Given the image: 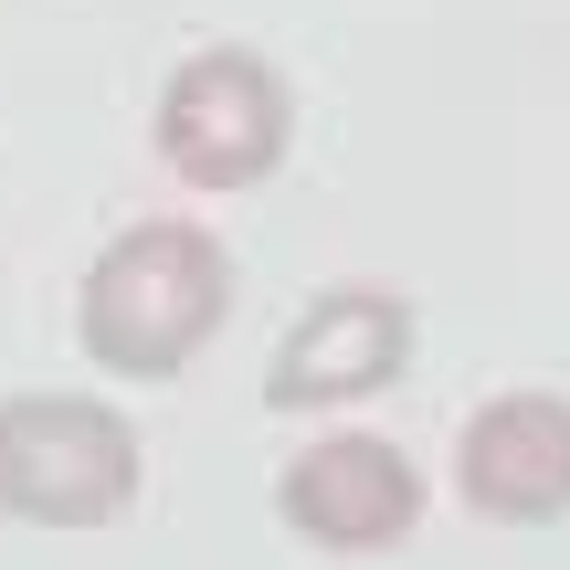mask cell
I'll return each mask as SVG.
<instances>
[{"instance_id": "6da1fadb", "label": "cell", "mask_w": 570, "mask_h": 570, "mask_svg": "<svg viewBox=\"0 0 570 570\" xmlns=\"http://www.w3.org/2000/svg\"><path fill=\"white\" fill-rule=\"evenodd\" d=\"M233 317V254L202 223H127L75 285V338L117 381H180Z\"/></svg>"}, {"instance_id": "7a4b0ae2", "label": "cell", "mask_w": 570, "mask_h": 570, "mask_svg": "<svg viewBox=\"0 0 570 570\" xmlns=\"http://www.w3.org/2000/svg\"><path fill=\"white\" fill-rule=\"evenodd\" d=\"M148 444L117 402H75V391H21L0 402V518L21 529H106L138 508Z\"/></svg>"}, {"instance_id": "3957f363", "label": "cell", "mask_w": 570, "mask_h": 570, "mask_svg": "<svg viewBox=\"0 0 570 570\" xmlns=\"http://www.w3.org/2000/svg\"><path fill=\"white\" fill-rule=\"evenodd\" d=\"M148 138H159V159L190 190H254V180H275L285 138H296V96H285V75L254 42H202L159 85Z\"/></svg>"}, {"instance_id": "277c9868", "label": "cell", "mask_w": 570, "mask_h": 570, "mask_svg": "<svg viewBox=\"0 0 570 570\" xmlns=\"http://www.w3.org/2000/svg\"><path fill=\"white\" fill-rule=\"evenodd\" d=\"M433 487L391 433H317L296 465L275 475V518L327 560H381L423 529Z\"/></svg>"}, {"instance_id": "5b68a950", "label": "cell", "mask_w": 570, "mask_h": 570, "mask_svg": "<svg viewBox=\"0 0 570 570\" xmlns=\"http://www.w3.org/2000/svg\"><path fill=\"white\" fill-rule=\"evenodd\" d=\"M412 338H423L412 296H391V285H327V296H306L285 317V338L265 360V402L275 412L370 402V391H391L412 370Z\"/></svg>"}, {"instance_id": "8992f818", "label": "cell", "mask_w": 570, "mask_h": 570, "mask_svg": "<svg viewBox=\"0 0 570 570\" xmlns=\"http://www.w3.org/2000/svg\"><path fill=\"white\" fill-rule=\"evenodd\" d=\"M454 497L487 529H550V518H570V402L560 391H497L454 433Z\"/></svg>"}]
</instances>
